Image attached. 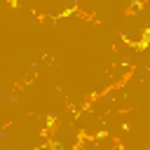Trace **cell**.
Masks as SVG:
<instances>
[{
  "mask_svg": "<svg viewBox=\"0 0 150 150\" xmlns=\"http://www.w3.org/2000/svg\"><path fill=\"white\" fill-rule=\"evenodd\" d=\"M148 42H150V28H145L143 40H141V42H136V47H138V49H145V47H148Z\"/></svg>",
  "mask_w": 150,
  "mask_h": 150,
  "instance_id": "obj_1",
  "label": "cell"
},
{
  "mask_svg": "<svg viewBox=\"0 0 150 150\" xmlns=\"http://www.w3.org/2000/svg\"><path fill=\"white\" fill-rule=\"evenodd\" d=\"M141 2H143V0H141Z\"/></svg>",
  "mask_w": 150,
  "mask_h": 150,
  "instance_id": "obj_2",
  "label": "cell"
}]
</instances>
